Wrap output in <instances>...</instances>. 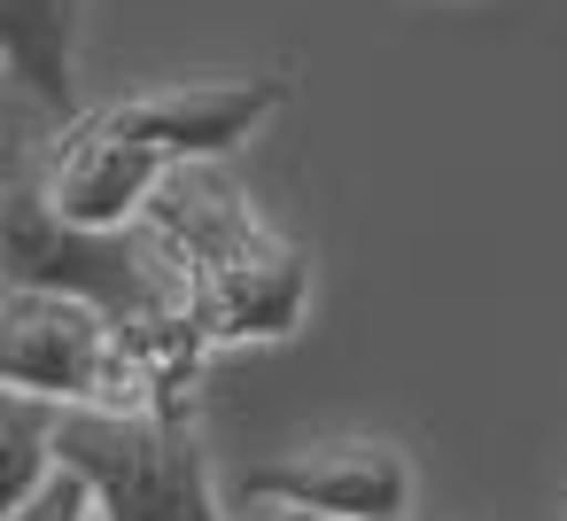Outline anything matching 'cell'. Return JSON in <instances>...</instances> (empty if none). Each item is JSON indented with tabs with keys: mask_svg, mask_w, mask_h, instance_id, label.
Here are the masks:
<instances>
[{
	"mask_svg": "<svg viewBox=\"0 0 567 521\" xmlns=\"http://www.w3.org/2000/svg\"><path fill=\"white\" fill-rule=\"evenodd\" d=\"M55 443L102 490L110 521H234L226 498H218V482H210V459L195 443V420L63 405Z\"/></svg>",
	"mask_w": 567,
	"mask_h": 521,
	"instance_id": "1",
	"label": "cell"
},
{
	"mask_svg": "<svg viewBox=\"0 0 567 521\" xmlns=\"http://www.w3.org/2000/svg\"><path fill=\"white\" fill-rule=\"evenodd\" d=\"M0 257H9V280L94 296L110 319H133V311H148L156 296H187L172 249H164L148 226H79V218H63V211L48 203V187H32V180L9 187Z\"/></svg>",
	"mask_w": 567,
	"mask_h": 521,
	"instance_id": "2",
	"label": "cell"
},
{
	"mask_svg": "<svg viewBox=\"0 0 567 521\" xmlns=\"http://www.w3.org/2000/svg\"><path fill=\"white\" fill-rule=\"evenodd\" d=\"M187 304L203 319V335L218 350L234 343H288L303 327L311 304V257L280 234V226H249L226 249H210L203 265H187Z\"/></svg>",
	"mask_w": 567,
	"mask_h": 521,
	"instance_id": "3",
	"label": "cell"
},
{
	"mask_svg": "<svg viewBox=\"0 0 567 521\" xmlns=\"http://www.w3.org/2000/svg\"><path fill=\"white\" fill-rule=\"evenodd\" d=\"M288 102L280 71H249V79H179V86H141L125 102L102 110L110 133L164 149L172 164H226L241 141H257Z\"/></svg>",
	"mask_w": 567,
	"mask_h": 521,
	"instance_id": "4",
	"label": "cell"
},
{
	"mask_svg": "<svg viewBox=\"0 0 567 521\" xmlns=\"http://www.w3.org/2000/svg\"><path fill=\"white\" fill-rule=\"evenodd\" d=\"M110 343H117V319L94 296L32 288V280H9V296H0V381L9 389L86 405L110 366Z\"/></svg>",
	"mask_w": 567,
	"mask_h": 521,
	"instance_id": "5",
	"label": "cell"
},
{
	"mask_svg": "<svg viewBox=\"0 0 567 521\" xmlns=\"http://www.w3.org/2000/svg\"><path fill=\"white\" fill-rule=\"evenodd\" d=\"M249 505H311L342 521H404L412 513V459L381 436H334L241 474Z\"/></svg>",
	"mask_w": 567,
	"mask_h": 521,
	"instance_id": "6",
	"label": "cell"
},
{
	"mask_svg": "<svg viewBox=\"0 0 567 521\" xmlns=\"http://www.w3.org/2000/svg\"><path fill=\"white\" fill-rule=\"evenodd\" d=\"M164 172H172L164 149L125 141V133H110L102 118H86V125L55 149V164H48L40 187H48V203H55L63 218H79V226H141L148 203H156V187H164Z\"/></svg>",
	"mask_w": 567,
	"mask_h": 521,
	"instance_id": "7",
	"label": "cell"
},
{
	"mask_svg": "<svg viewBox=\"0 0 567 521\" xmlns=\"http://www.w3.org/2000/svg\"><path fill=\"white\" fill-rule=\"evenodd\" d=\"M79 17L86 0H0V63L48 118H79Z\"/></svg>",
	"mask_w": 567,
	"mask_h": 521,
	"instance_id": "8",
	"label": "cell"
},
{
	"mask_svg": "<svg viewBox=\"0 0 567 521\" xmlns=\"http://www.w3.org/2000/svg\"><path fill=\"white\" fill-rule=\"evenodd\" d=\"M63 405L55 397H32V389H9V420H0V443H9V467H0V513L24 505L55 467H63Z\"/></svg>",
	"mask_w": 567,
	"mask_h": 521,
	"instance_id": "9",
	"label": "cell"
},
{
	"mask_svg": "<svg viewBox=\"0 0 567 521\" xmlns=\"http://www.w3.org/2000/svg\"><path fill=\"white\" fill-rule=\"evenodd\" d=\"M9 521H110V513H102V490L63 459V467L24 498V505H9Z\"/></svg>",
	"mask_w": 567,
	"mask_h": 521,
	"instance_id": "10",
	"label": "cell"
},
{
	"mask_svg": "<svg viewBox=\"0 0 567 521\" xmlns=\"http://www.w3.org/2000/svg\"><path fill=\"white\" fill-rule=\"evenodd\" d=\"M265 521H342V513H311V505H265Z\"/></svg>",
	"mask_w": 567,
	"mask_h": 521,
	"instance_id": "11",
	"label": "cell"
}]
</instances>
